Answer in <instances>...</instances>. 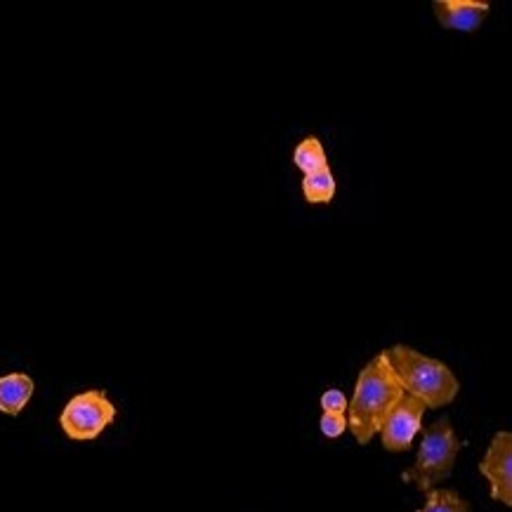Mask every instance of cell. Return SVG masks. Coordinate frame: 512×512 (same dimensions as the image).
I'll return each mask as SVG.
<instances>
[{"instance_id":"cell-1","label":"cell","mask_w":512,"mask_h":512,"mask_svg":"<svg viewBox=\"0 0 512 512\" xmlns=\"http://www.w3.org/2000/svg\"><path fill=\"white\" fill-rule=\"evenodd\" d=\"M404 397L402 385L397 383L395 373L387 364L385 352L373 357L364 369L359 371L354 395L347 406V428L359 444H369L383 428L387 413L395 409L399 399Z\"/></svg>"},{"instance_id":"cell-2","label":"cell","mask_w":512,"mask_h":512,"mask_svg":"<svg viewBox=\"0 0 512 512\" xmlns=\"http://www.w3.org/2000/svg\"><path fill=\"white\" fill-rule=\"evenodd\" d=\"M383 352L404 395L418 399L425 409L449 406L461 392V383L444 361L428 357L409 345H395Z\"/></svg>"},{"instance_id":"cell-3","label":"cell","mask_w":512,"mask_h":512,"mask_svg":"<svg viewBox=\"0 0 512 512\" xmlns=\"http://www.w3.org/2000/svg\"><path fill=\"white\" fill-rule=\"evenodd\" d=\"M458 451H461V439L456 437L454 425L446 416L439 418L430 428H425L418 446L416 463L404 472L402 479L409 484H416L418 491L428 494V491L437 489V484L451 477Z\"/></svg>"},{"instance_id":"cell-4","label":"cell","mask_w":512,"mask_h":512,"mask_svg":"<svg viewBox=\"0 0 512 512\" xmlns=\"http://www.w3.org/2000/svg\"><path fill=\"white\" fill-rule=\"evenodd\" d=\"M118 416L116 404L104 390L78 392L59 413V428L74 442H93Z\"/></svg>"},{"instance_id":"cell-5","label":"cell","mask_w":512,"mask_h":512,"mask_svg":"<svg viewBox=\"0 0 512 512\" xmlns=\"http://www.w3.org/2000/svg\"><path fill=\"white\" fill-rule=\"evenodd\" d=\"M425 406L409 395L399 399L395 409L387 413L383 428H380V442H383L385 451H392V454H402V451H409L413 439L420 430H423V416Z\"/></svg>"},{"instance_id":"cell-6","label":"cell","mask_w":512,"mask_h":512,"mask_svg":"<svg viewBox=\"0 0 512 512\" xmlns=\"http://www.w3.org/2000/svg\"><path fill=\"white\" fill-rule=\"evenodd\" d=\"M479 475L489 482V494L505 508L512 505V435L496 432L487 454L479 461Z\"/></svg>"},{"instance_id":"cell-7","label":"cell","mask_w":512,"mask_h":512,"mask_svg":"<svg viewBox=\"0 0 512 512\" xmlns=\"http://www.w3.org/2000/svg\"><path fill=\"white\" fill-rule=\"evenodd\" d=\"M439 26L472 34L489 17V3L484 0H435L432 3Z\"/></svg>"},{"instance_id":"cell-8","label":"cell","mask_w":512,"mask_h":512,"mask_svg":"<svg viewBox=\"0 0 512 512\" xmlns=\"http://www.w3.org/2000/svg\"><path fill=\"white\" fill-rule=\"evenodd\" d=\"M36 383L29 373H8L0 376V413L19 416L34 397Z\"/></svg>"},{"instance_id":"cell-9","label":"cell","mask_w":512,"mask_h":512,"mask_svg":"<svg viewBox=\"0 0 512 512\" xmlns=\"http://www.w3.org/2000/svg\"><path fill=\"white\" fill-rule=\"evenodd\" d=\"M293 163L295 168L303 170L305 175H312V173H319V170L328 168V156H326V149L324 144H321L319 137H305V140H300L298 147H295L293 152Z\"/></svg>"},{"instance_id":"cell-10","label":"cell","mask_w":512,"mask_h":512,"mask_svg":"<svg viewBox=\"0 0 512 512\" xmlns=\"http://www.w3.org/2000/svg\"><path fill=\"white\" fill-rule=\"evenodd\" d=\"M336 189V175L331 173V168L303 177V196L307 203H331L336 199Z\"/></svg>"},{"instance_id":"cell-11","label":"cell","mask_w":512,"mask_h":512,"mask_svg":"<svg viewBox=\"0 0 512 512\" xmlns=\"http://www.w3.org/2000/svg\"><path fill=\"white\" fill-rule=\"evenodd\" d=\"M418 512H470V503L463 501L454 489H432Z\"/></svg>"},{"instance_id":"cell-12","label":"cell","mask_w":512,"mask_h":512,"mask_svg":"<svg viewBox=\"0 0 512 512\" xmlns=\"http://www.w3.org/2000/svg\"><path fill=\"white\" fill-rule=\"evenodd\" d=\"M321 435L328 439H338L347 432V413H321L319 418Z\"/></svg>"},{"instance_id":"cell-13","label":"cell","mask_w":512,"mask_h":512,"mask_svg":"<svg viewBox=\"0 0 512 512\" xmlns=\"http://www.w3.org/2000/svg\"><path fill=\"white\" fill-rule=\"evenodd\" d=\"M321 409H324V413H347V406H350V399H347V395L343 390H326L324 395H321L319 399Z\"/></svg>"}]
</instances>
